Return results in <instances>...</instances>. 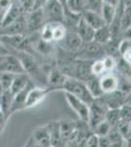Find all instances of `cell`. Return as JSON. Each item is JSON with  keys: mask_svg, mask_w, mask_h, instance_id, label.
Segmentation results:
<instances>
[{"mask_svg": "<svg viewBox=\"0 0 131 147\" xmlns=\"http://www.w3.org/2000/svg\"><path fill=\"white\" fill-rule=\"evenodd\" d=\"M20 59L25 73L36 86H47V72L40 66L35 57L27 52H13Z\"/></svg>", "mask_w": 131, "mask_h": 147, "instance_id": "cell-1", "label": "cell"}, {"mask_svg": "<svg viewBox=\"0 0 131 147\" xmlns=\"http://www.w3.org/2000/svg\"><path fill=\"white\" fill-rule=\"evenodd\" d=\"M62 91L69 92V93L73 94V95L77 96L84 102H86L87 104H90L94 100L90 91L88 90L86 84L82 80L73 79V78H67L65 84L62 87Z\"/></svg>", "mask_w": 131, "mask_h": 147, "instance_id": "cell-2", "label": "cell"}, {"mask_svg": "<svg viewBox=\"0 0 131 147\" xmlns=\"http://www.w3.org/2000/svg\"><path fill=\"white\" fill-rule=\"evenodd\" d=\"M108 110L109 107L102 96L99 98H94V100L89 104V116L87 124L91 131L99 123L105 120Z\"/></svg>", "mask_w": 131, "mask_h": 147, "instance_id": "cell-3", "label": "cell"}, {"mask_svg": "<svg viewBox=\"0 0 131 147\" xmlns=\"http://www.w3.org/2000/svg\"><path fill=\"white\" fill-rule=\"evenodd\" d=\"M106 55L104 46L95 42L94 40L90 42H83L81 48L73 55L75 58L82 59V60L94 61L100 59Z\"/></svg>", "mask_w": 131, "mask_h": 147, "instance_id": "cell-4", "label": "cell"}, {"mask_svg": "<svg viewBox=\"0 0 131 147\" xmlns=\"http://www.w3.org/2000/svg\"><path fill=\"white\" fill-rule=\"evenodd\" d=\"M42 10L46 23H63L65 7L60 0H49Z\"/></svg>", "mask_w": 131, "mask_h": 147, "instance_id": "cell-5", "label": "cell"}, {"mask_svg": "<svg viewBox=\"0 0 131 147\" xmlns=\"http://www.w3.org/2000/svg\"><path fill=\"white\" fill-rule=\"evenodd\" d=\"M83 44L82 39L80 38V36L78 35L75 30H68L65 37L63 38L62 41L59 43H57V45L59 46V48L61 50L67 52L71 55H75L77 52L81 48Z\"/></svg>", "mask_w": 131, "mask_h": 147, "instance_id": "cell-6", "label": "cell"}, {"mask_svg": "<svg viewBox=\"0 0 131 147\" xmlns=\"http://www.w3.org/2000/svg\"><path fill=\"white\" fill-rule=\"evenodd\" d=\"M64 94H65L67 103L69 104L71 110L77 115L79 121L87 123L88 116H89V104L69 92H64Z\"/></svg>", "mask_w": 131, "mask_h": 147, "instance_id": "cell-7", "label": "cell"}, {"mask_svg": "<svg viewBox=\"0 0 131 147\" xmlns=\"http://www.w3.org/2000/svg\"><path fill=\"white\" fill-rule=\"evenodd\" d=\"M26 17V28H27V34H34L38 32L42 26L46 23L44 17L43 10L41 9H34L30 13L25 14Z\"/></svg>", "mask_w": 131, "mask_h": 147, "instance_id": "cell-8", "label": "cell"}, {"mask_svg": "<svg viewBox=\"0 0 131 147\" xmlns=\"http://www.w3.org/2000/svg\"><path fill=\"white\" fill-rule=\"evenodd\" d=\"M67 76L59 69L57 66L51 67L47 73V88L50 92L52 91H62V87L67 80Z\"/></svg>", "mask_w": 131, "mask_h": 147, "instance_id": "cell-9", "label": "cell"}, {"mask_svg": "<svg viewBox=\"0 0 131 147\" xmlns=\"http://www.w3.org/2000/svg\"><path fill=\"white\" fill-rule=\"evenodd\" d=\"M49 93L50 91L47 87H41L34 85L28 93L27 98H26L25 110L38 106L39 104H41L45 100V98H46Z\"/></svg>", "mask_w": 131, "mask_h": 147, "instance_id": "cell-10", "label": "cell"}, {"mask_svg": "<svg viewBox=\"0 0 131 147\" xmlns=\"http://www.w3.org/2000/svg\"><path fill=\"white\" fill-rule=\"evenodd\" d=\"M0 73H10L13 75L25 73L20 59L11 53L0 59Z\"/></svg>", "mask_w": 131, "mask_h": 147, "instance_id": "cell-11", "label": "cell"}, {"mask_svg": "<svg viewBox=\"0 0 131 147\" xmlns=\"http://www.w3.org/2000/svg\"><path fill=\"white\" fill-rule=\"evenodd\" d=\"M100 86L104 94L118 90V77L116 73H106L100 77Z\"/></svg>", "mask_w": 131, "mask_h": 147, "instance_id": "cell-12", "label": "cell"}, {"mask_svg": "<svg viewBox=\"0 0 131 147\" xmlns=\"http://www.w3.org/2000/svg\"><path fill=\"white\" fill-rule=\"evenodd\" d=\"M24 14L25 13H24L23 9L21 8L20 4L18 3L17 0H15L13 2V4L8 8V10L6 11L0 27H7V26L12 25L13 23L17 22Z\"/></svg>", "mask_w": 131, "mask_h": 147, "instance_id": "cell-13", "label": "cell"}, {"mask_svg": "<svg viewBox=\"0 0 131 147\" xmlns=\"http://www.w3.org/2000/svg\"><path fill=\"white\" fill-rule=\"evenodd\" d=\"M34 85L35 84L30 80L23 90H21L20 92H18V93L13 96V102H12V109H11L12 115L16 112H19V111L25 110L26 98H27L28 93L30 92V90L34 86Z\"/></svg>", "mask_w": 131, "mask_h": 147, "instance_id": "cell-14", "label": "cell"}, {"mask_svg": "<svg viewBox=\"0 0 131 147\" xmlns=\"http://www.w3.org/2000/svg\"><path fill=\"white\" fill-rule=\"evenodd\" d=\"M102 97L109 109H120L125 103V96L118 90L106 93Z\"/></svg>", "mask_w": 131, "mask_h": 147, "instance_id": "cell-15", "label": "cell"}, {"mask_svg": "<svg viewBox=\"0 0 131 147\" xmlns=\"http://www.w3.org/2000/svg\"><path fill=\"white\" fill-rule=\"evenodd\" d=\"M81 17L83 20H84L90 27L94 28V30H97V28L106 25L105 21L103 20V18H102L101 14L98 13V12H94L91 10H85L81 14Z\"/></svg>", "mask_w": 131, "mask_h": 147, "instance_id": "cell-16", "label": "cell"}, {"mask_svg": "<svg viewBox=\"0 0 131 147\" xmlns=\"http://www.w3.org/2000/svg\"><path fill=\"white\" fill-rule=\"evenodd\" d=\"M75 30H77V32L80 36V38L82 39L83 42H90L94 39L95 30L90 27V26L83 20L82 17L80 19L79 23L77 24Z\"/></svg>", "mask_w": 131, "mask_h": 147, "instance_id": "cell-17", "label": "cell"}, {"mask_svg": "<svg viewBox=\"0 0 131 147\" xmlns=\"http://www.w3.org/2000/svg\"><path fill=\"white\" fill-rule=\"evenodd\" d=\"M32 137L42 147H51L49 131L46 125H43V127H36L32 131Z\"/></svg>", "mask_w": 131, "mask_h": 147, "instance_id": "cell-18", "label": "cell"}, {"mask_svg": "<svg viewBox=\"0 0 131 147\" xmlns=\"http://www.w3.org/2000/svg\"><path fill=\"white\" fill-rule=\"evenodd\" d=\"M30 82V79L28 78V76L26 73L15 75V77H14V80H13V82H12V84L10 86L9 91H10L12 95L14 96L15 94L18 93V92L23 90V89L27 86L28 84Z\"/></svg>", "mask_w": 131, "mask_h": 147, "instance_id": "cell-19", "label": "cell"}, {"mask_svg": "<svg viewBox=\"0 0 131 147\" xmlns=\"http://www.w3.org/2000/svg\"><path fill=\"white\" fill-rule=\"evenodd\" d=\"M58 122H59V129H60L61 137L63 139L64 144H66V142L70 138L71 134L77 129V123L70 120H61L58 121Z\"/></svg>", "mask_w": 131, "mask_h": 147, "instance_id": "cell-20", "label": "cell"}, {"mask_svg": "<svg viewBox=\"0 0 131 147\" xmlns=\"http://www.w3.org/2000/svg\"><path fill=\"white\" fill-rule=\"evenodd\" d=\"M94 40L95 42L101 44V45H106L110 41H112V32L108 25H105L103 27L95 30L94 34Z\"/></svg>", "mask_w": 131, "mask_h": 147, "instance_id": "cell-21", "label": "cell"}, {"mask_svg": "<svg viewBox=\"0 0 131 147\" xmlns=\"http://www.w3.org/2000/svg\"><path fill=\"white\" fill-rule=\"evenodd\" d=\"M12 102H13V95L11 94V92L9 90H5L2 92L1 95H0V109L3 112L7 120L12 115Z\"/></svg>", "mask_w": 131, "mask_h": 147, "instance_id": "cell-22", "label": "cell"}, {"mask_svg": "<svg viewBox=\"0 0 131 147\" xmlns=\"http://www.w3.org/2000/svg\"><path fill=\"white\" fill-rule=\"evenodd\" d=\"M88 90L90 91L93 98H99V97L103 96L104 93L100 86V77H96V76H92L91 78H89L86 82Z\"/></svg>", "mask_w": 131, "mask_h": 147, "instance_id": "cell-23", "label": "cell"}, {"mask_svg": "<svg viewBox=\"0 0 131 147\" xmlns=\"http://www.w3.org/2000/svg\"><path fill=\"white\" fill-rule=\"evenodd\" d=\"M118 49L121 58L131 65V39H121Z\"/></svg>", "mask_w": 131, "mask_h": 147, "instance_id": "cell-24", "label": "cell"}, {"mask_svg": "<svg viewBox=\"0 0 131 147\" xmlns=\"http://www.w3.org/2000/svg\"><path fill=\"white\" fill-rule=\"evenodd\" d=\"M64 6L68 10L81 15L86 10V0H66Z\"/></svg>", "mask_w": 131, "mask_h": 147, "instance_id": "cell-25", "label": "cell"}, {"mask_svg": "<svg viewBox=\"0 0 131 147\" xmlns=\"http://www.w3.org/2000/svg\"><path fill=\"white\" fill-rule=\"evenodd\" d=\"M116 9H118V7H114V6L103 3V5L101 7L100 14H101L102 18H103V20L105 21L106 25L110 26L111 23L113 22L114 18H115V16H116Z\"/></svg>", "mask_w": 131, "mask_h": 147, "instance_id": "cell-26", "label": "cell"}, {"mask_svg": "<svg viewBox=\"0 0 131 147\" xmlns=\"http://www.w3.org/2000/svg\"><path fill=\"white\" fill-rule=\"evenodd\" d=\"M68 32V28L63 23H53V41L55 44L63 40Z\"/></svg>", "mask_w": 131, "mask_h": 147, "instance_id": "cell-27", "label": "cell"}, {"mask_svg": "<svg viewBox=\"0 0 131 147\" xmlns=\"http://www.w3.org/2000/svg\"><path fill=\"white\" fill-rule=\"evenodd\" d=\"M129 27H131V4L124 3V7H123L121 19H120L121 32Z\"/></svg>", "mask_w": 131, "mask_h": 147, "instance_id": "cell-28", "label": "cell"}, {"mask_svg": "<svg viewBox=\"0 0 131 147\" xmlns=\"http://www.w3.org/2000/svg\"><path fill=\"white\" fill-rule=\"evenodd\" d=\"M40 38L47 42H53V23H45L38 32Z\"/></svg>", "mask_w": 131, "mask_h": 147, "instance_id": "cell-29", "label": "cell"}, {"mask_svg": "<svg viewBox=\"0 0 131 147\" xmlns=\"http://www.w3.org/2000/svg\"><path fill=\"white\" fill-rule=\"evenodd\" d=\"M102 60H103V64L106 73L116 72V67H118V57L106 54L104 57H102Z\"/></svg>", "mask_w": 131, "mask_h": 147, "instance_id": "cell-30", "label": "cell"}, {"mask_svg": "<svg viewBox=\"0 0 131 147\" xmlns=\"http://www.w3.org/2000/svg\"><path fill=\"white\" fill-rule=\"evenodd\" d=\"M116 72L131 79V65L125 60H123L120 55L118 57V67H116Z\"/></svg>", "mask_w": 131, "mask_h": 147, "instance_id": "cell-31", "label": "cell"}, {"mask_svg": "<svg viewBox=\"0 0 131 147\" xmlns=\"http://www.w3.org/2000/svg\"><path fill=\"white\" fill-rule=\"evenodd\" d=\"M121 119L120 109H109L107 112L105 120L109 123L112 127H116Z\"/></svg>", "mask_w": 131, "mask_h": 147, "instance_id": "cell-32", "label": "cell"}, {"mask_svg": "<svg viewBox=\"0 0 131 147\" xmlns=\"http://www.w3.org/2000/svg\"><path fill=\"white\" fill-rule=\"evenodd\" d=\"M111 127H112V125H110L106 120H104L103 122L99 123V124L93 129L92 134H94L95 136H108Z\"/></svg>", "mask_w": 131, "mask_h": 147, "instance_id": "cell-33", "label": "cell"}, {"mask_svg": "<svg viewBox=\"0 0 131 147\" xmlns=\"http://www.w3.org/2000/svg\"><path fill=\"white\" fill-rule=\"evenodd\" d=\"M91 73H92L93 76H96V77H101V76H103L104 74H106V71H105V67H104L102 58L96 59V60L92 61Z\"/></svg>", "mask_w": 131, "mask_h": 147, "instance_id": "cell-34", "label": "cell"}, {"mask_svg": "<svg viewBox=\"0 0 131 147\" xmlns=\"http://www.w3.org/2000/svg\"><path fill=\"white\" fill-rule=\"evenodd\" d=\"M14 77H15V75L10 73H0V84H1L3 91L10 89Z\"/></svg>", "mask_w": 131, "mask_h": 147, "instance_id": "cell-35", "label": "cell"}, {"mask_svg": "<svg viewBox=\"0 0 131 147\" xmlns=\"http://www.w3.org/2000/svg\"><path fill=\"white\" fill-rule=\"evenodd\" d=\"M110 141L111 143H114V142H118V141H121V140H124L123 136H121V134L120 132V130L116 127H112L111 129H110L108 136Z\"/></svg>", "mask_w": 131, "mask_h": 147, "instance_id": "cell-36", "label": "cell"}, {"mask_svg": "<svg viewBox=\"0 0 131 147\" xmlns=\"http://www.w3.org/2000/svg\"><path fill=\"white\" fill-rule=\"evenodd\" d=\"M102 5H103V0H86V10L100 13Z\"/></svg>", "mask_w": 131, "mask_h": 147, "instance_id": "cell-37", "label": "cell"}, {"mask_svg": "<svg viewBox=\"0 0 131 147\" xmlns=\"http://www.w3.org/2000/svg\"><path fill=\"white\" fill-rule=\"evenodd\" d=\"M17 1L20 4L21 8L23 9L25 14L30 13L34 8V0H17Z\"/></svg>", "mask_w": 131, "mask_h": 147, "instance_id": "cell-38", "label": "cell"}, {"mask_svg": "<svg viewBox=\"0 0 131 147\" xmlns=\"http://www.w3.org/2000/svg\"><path fill=\"white\" fill-rule=\"evenodd\" d=\"M84 147H99L98 144V136H95L94 134H91L87 138V141L85 143Z\"/></svg>", "mask_w": 131, "mask_h": 147, "instance_id": "cell-39", "label": "cell"}, {"mask_svg": "<svg viewBox=\"0 0 131 147\" xmlns=\"http://www.w3.org/2000/svg\"><path fill=\"white\" fill-rule=\"evenodd\" d=\"M98 144L99 147H109L111 144L108 136H98Z\"/></svg>", "mask_w": 131, "mask_h": 147, "instance_id": "cell-40", "label": "cell"}, {"mask_svg": "<svg viewBox=\"0 0 131 147\" xmlns=\"http://www.w3.org/2000/svg\"><path fill=\"white\" fill-rule=\"evenodd\" d=\"M11 53H12V51L10 49H9L5 44H3L1 41H0V59L7 56V55H9V54H11Z\"/></svg>", "mask_w": 131, "mask_h": 147, "instance_id": "cell-41", "label": "cell"}, {"mask_svg": "<svg viewBox=\"0 0 131 147\" xmlns=\"http://www.w3.org/2000/svg\"><path fill=\"white\" fill-rule=\"evenodd\" d=\"M49 0H34V8H33V10H34V9L43 8V7L47 4V2Z\"/></svg>", "mask_w": 131, "mask_h": 147, "instance_id": "cell-42", "label": "cell"}, {"mask_svg": "<svg viewBox=\"0 0 131 147\" xmlns=\"http://www.w3.org/2000/svg\"><path fill=\"white\" fill-rule=\"evenodd\" d=\"M121 39H131V27L127 28L121 32Z\"/></svg>", "mask_w": 131, "mask_h": 147, "instance_id": "cell-43", "label": "cell"}, {"mask_svg": "<svg viewBox=\"0 0 131 147\" xmlns=\"http://www.w3.org/2000/svg\"><path fill=\"white\" fill-rule=\"evenodd\" d=\"M7 121H8V120L6 119V117H5V116H4L3 112H2L1 109H0V129H1V131H2V130H3L4 127H5V125H6Z\"/></svg>", "mask_w": 131, "mask_h": 147, "instance_id": "cell-44", "label": "cell"}, {"mask_svg": "<svg viewBox=\"0 0 131 147\" xmlns=\"http://www.w3.org/2000/svg\"><path fill=\"white\" fill-rule=\"evenodd\" d=\"M24 147H42V146L39 145V144L37 143V142L35 141L32 136H30V139H28V141L26 143V145Z\"/></svg>", "mask_w": 131, "mask_h": 147, "instance_id": "cell-45", "label": "cell"}, {"mask_svg": "<svg viewBox=\"0 0 131 147\" xmlns=\"http://www.w3.org/2000/svg\"><path fill=\"white\" fill-rule=\"evenodd\" d=\"M121 0H103V3L108 4V5L114 6V7H118L120 5Z\"/></svg>", "mask_w": 131, "mask_h": 147, "instance_id": "cell-46", "label": "cell"}, {"mask_svg": "<svg viewBox=\"0 0 131 147\" xmlns=\"http://www.w3.org/2000/svg\"><path fill=\"white\" fill-rule=\"evenodd\" d=\"M109 147H124V140H121L118 142H114L110 144Z\"/></svg>", "mask_w": 131, "mask_h": 147, "instance_id": "cell-47", "label": "cell"}, {"mask_svg": "<svg viewBox=\"0 0 131 147\" xmlns=\"http://www.w3.org/2000/svg\"><path fill=\"white\" fill-rule=\"evenodd\" d=\"M124 147H131V140L129 138L124 139Z\"/></svg>", "mask_w": 131, "mask_h": 147, "instance_id": "cell-48", "label": "cell"}, {"mask_svg": "<svg viewBox=\"0 0 131 147\" xmlns=\"http://www.w3.org/2000/svg\"><path fill=\"white\" fill-rule=\"evenodd\" d=\"M125 4H131V0H123Z\"/></svg>", "mask_w": 131, "mask_h": 147, "instance_id": "cell-49", "label": "cell"}, {"mask_svg": "<svg viewBox=\"0 0 131 147\" xmlns=\"http://www.w3.org/2000/svg\"><path fill=\"white\" fill-rule=\"evenodd\" d=\"M2 92H3V89H2V86H1V84H0V95H1Z\"/></svg>", "mask_w": 131, "mask_h": 147, "instance_id": "cell-50", "label": "cell"}, {"mask_svg": "<svg viewBox=\"0 0 131 147\" xmlns=\"http://www.w3.org/2000/svg\"><path fill=\"white\" fill-rule=\"evenodd\" d=\"M2 134V131H1V129H0V134Z\"/></svg>", "mask_w": 131, "mask_h": 147, "instance_id": "cell-51", "label": "cell"}, {"mask_svg": "<svg viewBox=\"0 0 131 147\" xmlns=\"http://www.w3.org/2000/svg\"><path fill=\"white\" fill-rule=\"evenodd\" d=\"M129 139H130V140H131V138H129Z\"/></svg>", "mask_w": 131, "mask_h": 147, "instance_id": "cell-52", "label": "cell"}]
</instances>
